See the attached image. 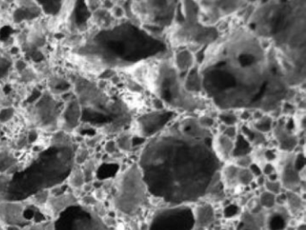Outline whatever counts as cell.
I'll use <instances>...</instances> for the list:
<instances>
[{
  "mask_svg": "<svg viewBox=\"0 0 306 230\" xmlns=\"http://www.w3.org/2000/svg\"><path fill=\"white\" fill-rule=\"evenodd\" d=\"M262 175L266 177H268L269 175H273L276 173V167L273 163L267 162L261 167Z\"/></svg>",
  "mask_w": 306,
  "mask_h": 230,
  "instance_id": "28",
  "label": "cell"
},
{
  "mask_svg": "<svg viewBox=\"0 0 306 230\" xmlns=\"http://www.w3.org/2000/svg\"><path fill=\"white\" fill-rule=\"evenodd\" d=\"M77 204H78V199L70 192L58 196H50L46 204L41 210L44 215L50 217V219L57 220L65 209Z\"/></svg>",
  "mask_w": 306,
  "mask_h": 230,
  "instance_id": "6",
  "label": "cell"
},
{
  "mask_svg": "<svg viewBox=\"0 0 306 230\" xmlns=\"http://www.w3.org/2000/svg\"><path fill=\"white\" fill-rule=\"evenodd\" d=\"M265 188V191H267V192H270L274 195H278L280 194L282 191H283V186H282V183H281L279 180H275V181H271V180H267L265 183L264 185Z\"/></svg>",
  "mask_w": 306,
  "mask_h": 230,
  "instance_id": "21",
  "label": "cell"
},
{
  "mask_svg": "<svg viewBox=\"0 0 306 230\" xmlns=\"http://www.w3.org/2000/svg\"><path fill=\"white\" fill-rule=\"evenodd\" d=\"M250 126L254 129L255 131L266 135L272 132L274 127V120L272 119L269 115L264 114L261 118L253 121Z\"/></svg>",
  "mask_w": 306,
  "mask_h": 230,
  "instance_id": "11",
  "label": "cell"
},
{
  "mask_svg": "<svg viewBox=\"0 0 306 230\" xmlns=\"http://www.w3.org/2000/svg\"><path fill=\"white\" fill-rule=\"evenodd\" d=\"M258 201H259V204L260 205V207L262 209H274L276 204V196L272 194L270 192L264 191L260 193Z\"/></svg>",
  "mask_w": 306,
  "mask_h": 230,
  "instance_id": "17",
  "label": "cell"
},
{
  "mask_svg": "<svg viewBox=\"0 0 306 230\" xmlns=\"http://www.w3.org/2000/svg\"><path fill=\"white\" fill-rule=\"evenodd\" d=\"M76 230H119L104 221V217H100L92 208H87V215L84 222L73 224Z\"/></svg>",
  "mask_w": 306,
  "mask_h": 230,
  "instance_id": "8",
  "label": "cell"
},
{
  "mask_svg": "<svg viewBox=\"0 0 306 230\" xmlns=\"http://www.w3.org/2000/svg\"><path fill=\"white\" fill-rule=\"evenodd\" d=\"M15 68H16L17 72H23V71L25 72L26 68H27V65L24 60H18L16 65H15Z\"/></svg>",
  "mask_w": 306,
  "mask_h": 230,
  "instance_id": "30",
  "label": "cell"
},
{
  "mask_svg": "<svg viewBox=\"0 0 306 230\" xmlns=\"http://www.w3.org/2000/svg\"><path fill=\"white\" fill-rule=\"evenodd\" d=\"M205 47L198 65L202 93L220 111L280 108L291 88L275 47H262L248 28L236 27Z\"/></svg>",
  "mask_w": 306,
  "mask_h": 230,
  "instance_id": "1",
  "label": "cell"
},
{
  "mask_svg": "<svg viewBox=\"0 0 306 230\" xmlns=\"http://www.w3.org/2000/svg\"><path fill=\"white\" fill-rule=\"evenodd\" d=\"M194 230H206L216 221V210L210 202L200 201L193 208Z\"/></svg>",
  "mask_w": 306,
  "mask_h": 230,
  "instance_id": "7",
  "label": "cell"
},
{
  "mask_svg": "<svg viewBox=\"0 0 306 230\" xmlns=\"http://www.w3.org/2000/svg\"><path fill=\"white\" fill-rule=\"evenodd\" d=\"M109 13L112 17V19L115 21H122L123 19L127 18L125 8L122 3L120 2H116L114 7L109 11Z\"/></svg>",
  "mask_w": 306,
  "mask_h": 230,
  "instance_id": "20",
  "label": "cell"
},
{
  "mask_svg": "<svg viewBox=\"0 0 306 230\" xmlns=\"http://www.w3.org/2000/svg\"><path fill=\"white\" fill-rule=\"evenodd\" d=\"M68 183L73 190L81 189L84 186L86 182H85V176H84V173H83L81 166H78V165L74 166L73 170L71 172V174L69 175Z\"/></svg>",
  "mask_w": 306,
  "mask_h": 230,
  "instance_id": "12",
  "label": "cell"
},
{
  "mask_svg": "<svg viewBox=\"0 0 306 230\" xmlns=\"http://www.w3.org/2000/svg\"><path fill=\"white\" fill-rule=\"evenodd\" d=\"M197 65V59L193 53L187 49H182L175 52L173 56V66L177 73L181 77L185 76L190 69Z\"/></svg>",
  "mask_w": 306,
  "mask_h": 230,
  "instance_id": "9",
  "label": "cell"
},
{
  "mask_svg": "<svg viewBox=\"0 0 306 230\" xmlns=\"http://www.w3.org/2000/svg\"><path fill=\"white\" fill-rule=\"evenodd\" d=\"M104 135L98 133L95 136L89 137L86 139V147L87 149H95L97 146L100 145V143L103 141Z\"/></svg>",
  "mask_w": 306,
  "mask_h": 230,
  "instance_id": "24",
  "label": "cell"
},
{
  "mask_svg": "<svg viewBox=\"0 0 306 230\" xmlns=\"http://www.w3.org/2000/svg\"><path fill=\"white\" fill-rule=\"evenodd\" d=\"M176 115L173 110L148 112L147 114L140 116L132 123L133 128L130 132L133 136L142 137L149 140L156 136L160 132L173 123Z\"/></svg>",
  "mask_w": 306,
  "mask_h": 230,
  "instance_id": "5",
  "label": "cell"
},
{
  "mask_svg": "<svg viewBox=\"0 0 306 230\" xmlns=\"http://www.w3.org/2000/svg\"><path fill=\"white\" fill-rule=\"evenodd\" d=\"M56 220H48V221L39 222V223H30L25 226L22 230H55Z\"/></svg>",
  "mask_w": 306,
  "mask_h": 230,
  "instance_id": "19",
  "label": "cell"
},
{
  "mask_svg": "<svg viewBox=\"0 0 306 230\" xmlns=\"http://www.w3.org/2000/svg\"><path fill=\"white\" fill-rule=\"evenodd\" d=\"M89 158H90L89 149H87V147L86 148H80L78 149V152L76 153L75 163H76V165L81 166L87 162Z\"/></svg>",
  "mask_w": 306,
  "mask_h": 230,
  "instance_id": "22",
  "label": "cell"
},
{
  "mask_svg": "<svg viewBox=\"0 0 306 230\" xmlns=\"http://www.w3.org/2000/svg\"><path fill=\"white\" fill-rule=\"evenodd\" d=\"M218 124H224V126H238L239 117L235 112L232 111H223L220 112L217 117Z\"/></svg>",
  "mask_w": 306,
  "mask_h": 230,
  "instance_id": "15",
  "label": "cell"
},
{
  "mask_svg": "<svg viewBox=\"0 0 306 230\" xmlns=\"http://www.w3.org/2000/svg\"><path fill=\"white\" fill-rule=\"evenodd\" d=\"M239 134V128L238 126H226L222 133V135L228 138L232 141H235Z\"/></svg>",
  "mask_w": 306,
  "mask_h": 230,
  "instance_id": "26",
  "label": "cell"
},
{
  "mask_svg": "<svg viewBox=\"0 0 306 230\" xmlns=\"http://www.w3.org/2000/svg\"><path fill=\"white\" fill-rule=\"evenodd\" d=\"M254 175L250 172L249 168H240L237 175V183L241 187L250 185L254 182Z\"/></svg>",
  "mask_w": 306,
  "mask_h": 230,
  "instance_id": "18",
  "label": "cell"
},
{
  "mask_svg": "<svg viewBox=\"0 0 306 230\" xmlns=\"http://www.w3.org/2000/svg\"><path fill=\"white\" fill-rule=\"evenodd\" d=\"M298 230H305V226H304V225H302V226L298 228Z\"/></svg>",
  "mask_w": 306,
  "mask_h": 230,
  "instance_id": "32",
  "label": "cell"
},
{
  "mask_svg": "<svg viewBox=\"0 0 306 230\" xmlns=\"http://www.w3.org/2000/svg\"><path fill=\"white\" fill-rule=\"evenodd\" d=\"M196 119L198 126L205 131L212 132V130L216 128V125L217 124V120L211 115H199L198 117H196Z\"/></svg>",
  "mask_w": 306,
  "mask_h": 230,
  "instance_id": "16",
  "label": "cell"
},
{
  "mask_svg": "<svg viewBox=\"0 0 306 230\" xmlns=\"http://www.w3.org/2000/svg\"><path fill=\"white\" fill-rule=\"evenodd\" d=\"M240 213V208L236 204H229L224 209V216L226 218H233Z\"/></svg>",
  "mask_w": 306,
  "mask_h": 230,
  "instance_id": "25",
  "label": "cell"
},
{
  "mask_svg": "<svg viewBox=\"0 0 306 230\" xmlns=\"http://www.w3.org/2000/svg\"><path fill=\"white\" fill-rule=\"evenodd\" d=\"M252 163L253 162H252V158L250 157V154L233 158V164L239 168H249Z\"/></svg>",
  "mask_w": 306,
  "mask_h": 230,
  "instance_id": "23",
  "label": "cell"
},
{
  "mask_svg": "<svg viewBox=\"0 0 306 230\" xmlns=\"http://www.w3.org/2000/svg\"><path fill=\"white\" fill-rule=\"evenodd\" d=\"M104 149L105 153L108 154L109 156H114L116 154L121 153L118 149L115 140H111V141H107L104 144Z\"/></svg>",
  "mask_w": 306,
  "mask_h": 230,
  "instance_id": "27",
  "label": "cell"
},
{
  "mask_svg": "<svg viewBox=\"0 0 306 230\" xmlns=\"http://www.w3.org/2000/svg\"><path fill=\"white\" fill-rule=\"evenodd\" d=\"M285 198V204H287L289 210H291L293 213L299 212L302 209L303 200L297 192H286Z\"/></svg>",
  "mask_w": 306,
  "mask_h": 230,
  "instance_id": "14",
  "label": "cell"
},
{
  "mask_svg": "<svg viewBox=\"0 0 306 230\" xmlns=\"http://www.w3.org/2000/svg\"><path fill=\"white\" fill-rule=\"evenodd\" d=\"M214 133L192 137L181 132L174 120L147 140L138 166L149 196L166 206L196 204L222 181L224 163L213 149Z\"/></svg>",
  "mask_w": 306,
  "mask_h": 230,
  "instance_id": "2",
  "label": "cell"
},
{
  "mask_svg": "<svg viewBox=\"0 0 306 230\" xmlns=\"http://www.w3.org/2000/svg\"><path fill=\"white\" fill-rule=\"evenodd\" d=\"M149 194L138 164L131 165L119 175L112 198L114 209L127 217L137 216L147 205Z\"/></svg>",
  "mask_w": 306,
  "mask_h": 230,
  "instance_id": "3",
  "label": "cell"
},
{
  "mask_svg": "<svg viewBox=\"0 0 306 230\" xmlns=\"http://www.w3.org/2000/svg\"><path fill=\"white\" fill-rule=\"evenodd\" d=\"M86 4L92 13H95V11L101 9V2L99 1H87Z\"/></svg>",
  "mask_w": 306,
  "mask_h": 230,
  "instance_id": "29",
  "label": "cell"
},
{
  "mask_svg": "<svg viewBox=\"0 0 306 230\" xmlns=\"http://www.w3.org/2000/svg\"><path fill=\"white\" fill-rule=\"evenodd\" d=\"M132 138H133V135L130 132H121L118 135L115 142L121 153H128L133 149Z\"/></svg>",
  "mask_w": 306,
  "mask_h": 230,
  "instance_id": "13",
  "label": "cell"
},
{
  "mask_svg": "<svg viewBox=\"0 0 306 230\" xmlns=\"http://www.w3.org/2000/svg\"><path fill=\"white\" fill-rule=\"evenodd\" d=\"M194 214L191 205L166 206L155 210L147 230H194Z\"/></svg>",
  "mask_w": 306,
  "mask_h": 230,
  "instance_id": "4",
  "label": "cell"
},
{
  "mask_svg": "<svg viewBox=\"0 0 306 230\" xmlns=\"http://www.w3.org/2000/svg\"><path fill=\"white\" fill-rule=\"evenodd\" d=\"M266 181H267V177L261 175L255 178L254 183H256V185L259 186V187H264Z\"/></svg>",
  "mask_w": 306,
  "mask_h": 230,
  "instance_id": "31",
  "label": "cell"
},
{
  "mask_svg": "<svg viewBox=\"0 0 306 230\" xmlns=\"http://www.w3.org/2000/svg\"><path fill=\"white\" fill-rule=\"evenodd\" d=\"M287 223V216L280 209L269 215L267 219L268 228L270 230H284Z\"/></svg>",
  "mask_w": 306,
  "mask_h": 230,
  "instance_id": "10",
  "label": "cell"
}]
</instances>
